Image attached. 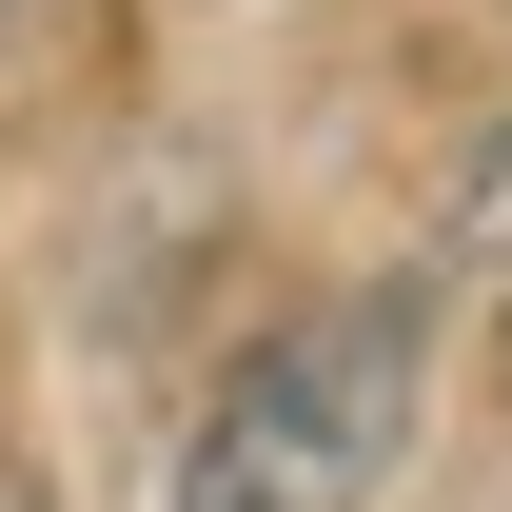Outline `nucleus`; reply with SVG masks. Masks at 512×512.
<instances>
[{"instance_id": "obj_3", "label": "nucleus", "mask_w": 512, "mask_h": 512, "mask_svg": "<svg viewBox=\"0 0 512 512\" xmlns=\"http://www.w3.org/2000/svg\"><path fill=\"white\" fill-rule=\"evenodd\" d=\"M0 20H20V0H0Z\"/></svg>"}, {"instance_id": "obj_2", "label": "nucleus", "mask_w": 512, "mask_h": 512, "mask_svg": "<svg viewBox=\"0 0 512 512\" xmlns=\"http://www.w3.org/2000/svg\"><path fill=\"white\" fill-rule=\"evenodd\" d=\"M0 512H40V493H20V473H0Z\"/></svg>"}, {"instance_id": "obj_1", "label": "nucleus", "mask_w": 512, "mask_h": 512, "mask_svg": "<svg viewBox=\"0 0 512 512\" xmlns=\"http://www.w3.org/2000/svg\"><path fill=\"white\" fill-rule=\"evenodd\" d=\"M414 355H434L414 296L276 316L237 375H217V414L178 434V493L158 512H375V473L414 453Z\"/></svg>"}]
</instances>
